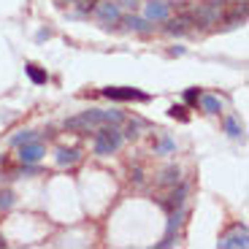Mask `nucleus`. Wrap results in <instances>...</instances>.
Instances as JSON below:
<instances>
[{
  "label": "nucleus",
  "instance_id": "nucleus-1",
  "mask_svg": "<svg viewBox=\"0 0 249 249\" xmlns=\"http://www.w3.org/2000/svg\"><path fill=\"white\" fill-rule=\"evenodd\" d=\"M122 122V114L119 111H84L79 117L65 119V130L76 133V136H87V133H95L100 124H119Z\"/></svg>",
  "mask_w": 249,
  "mask_h": 249
},
{
  "label": "nucleus",
  "instance_id": "nucleus-2",
  "mask_svg": "<svg viewBox=\"0 0 249 249\" xmlns=\"http://www.w3.org/2000/svg\"><path fill=\"white\" fill-rule=\"evenodd\" d=\"M95 155L106 157V155H114V152L122 146V133L117 130V127H111V124H100L98 133H95Z\"/></svg>",
  "mask_w": 249,
  "mask_h": 249
},
{
  "label": "nucleus",
  "instance_id": "nucleus-3",
  "mask_svg": "<svg viewBox=\"0 0 249 249\" xmlns=\"http://www.w3.org/2000/svg\"><path fill=\"white\" fill-rule=\"evenodd\" d=\"M103 95L106 98H111V100H141V103H146L149 100V95L146 92H141V89H133V87H106L103 89Z\"/></svg>",
  "mask_w": 249,
  "mask_h": 249
},
{
  "label": "nucleus",
  "instance_id": "nucleus-4",
  "mask_svg": "<svg viewBox=\"0 0 249 249\" xmlns=\"http://www.w3.org/2000/svg\"><path fill=\"white\" fill-rule=\"evenodd\" d=\"M247 247H249L247 228H238L236 233H231V236H225L222 241H219V249H247Z\"/></svg>",
  "mask_w": 249,
  "mask_h": 249
},
{
  "label": "nucleus",
  "instance_id": "nucleus-5",
  "mask_svg": "<svg viewBox=\"0 0 249 249\" xmlns=\"http://www.w3.org/2000/svg\"><path fill=\"white\" fill-rule=\"evenodd\" d=\"M165 22H168L165 33H171V36H184V33L193 30V17H190V14H181V17H176V19L168 17Z\"/></svg>",
  "mask_w": 249,
  "mask_h": 249
},
{
  "label": "nucleus",
  "instance_id": "nucleus-6",
  "mask_svg": "<svg viewBox=\"0 0 249 249\" xmlns=\"http://www.w3.org/2000/svg\"><path fill=\"white\" fill-rule=\"evenodd\" d=\"M171 17V6L168 3H160V0H152L146 6V19L149 22H165Z\"/></svg>",
  "mask_w": 249,
  "mask_h": 249
},
{
  "label": "nucleus",
  "instance_id": "nucleus-7",
  "mask_svg": "<svg viewBox=\"0 0 249 249\" xmlns=\"http://www.w3.org/2000/svg\"><path fill=\"white\" fill-rule=\"evenodd\" d=\"M44 157V146L41 143H22V149H19V160L22 162H27V165H33V162H38Z\"/></svg>",
  "mask_w": 249,
  "mask_h": 249
},
{
  "label": "nucleus",
  "instance_id": "nucleus-8",
  "mask_svg": "<svg viewBox=\"0 0 249 249\" xmlns=\"http://www.w3.org/2000/svg\"><path fill=\"white\" fill-rule=\"evenodd\" d=\"M98 17L103 19V22H119V8L114 6V3H100Z\"/></svg>",
  "mask_w": 249,
  "mask_h": 249
},
{
  "label": "nucleus",
  "instance_id": "nucleus-9",
  "mask_svg": "<svg viewBox=\"0 0 249 249\" xmlns=\"http://www.w3.org/2000/svg\"><path fill=\"white\" fill-rule=\"evenodd\" d=\"M79 149H57V165H73L79 162Z\"/></svg>",
  "mask_w": 249,
  "mask_h": 249
},
{
  "label": "nucleus",
  "instance_id": "nucleus-10",
  "mask_svg": "<svg viewBox=\"0 0 249 249\" xmlns=\"http://www.w3.org/2000/svg\"><path fill=\"white\" fill-rule=\"evenodd\" d=\"M200 103H203L206 114H219V111H222V103H219V98H214V95H203Z\"/></svg>",
  "mask_w": 249,
  "mask_h": 249
},
{
  "label": "nucleus",
  "instance_id": "nucleus-11",
  "mask_svg": "<svg viewBox=\"0 0 249 249\" xmlns=\"http://www.w3.org/2000/svg\"><path fill=\"white\" fill-rule=\"evenodd\" d=\"M27 76H30V81L33 84H46V81H49V76H46V71H41L38 68V65H27Z\"/></svg>",
  "mask_w": 249,
  "mask_h": 249
},
{
  "label": "nucleus",
  "instance_id": "nucleus-12",
  "mask_svg": "<svg viewBox=\"0 0 249 249\" xmlns=\"http://www.w3.org/2000/svg\"><path fill=\"white\" fill-rule=\"evenodd\" d=\"M124 25L133 27V30H138V33H149V30H152V27L146 25L143 19H138V17H127V19H124Z\"/></svg>",
  "mask_w": 249,
  "mask_h": 249
},
{
  "label": "nucleus",
  "instance_id": "nucleus-13",
  "mask_svg": "<svg viewBox=\"0 0 249 249\" xmlns=\"http://www.w3.org/2000/svg\"><path fill=\"white\" fill-rule=\"evenodd\" d=\"M160 181L162 184H176V181H179V168H165L160 176Z\"/></svg>",
  "mask_w": 249,
  "mask_h": 249
},
{
  "label": "nucleus",
  "instance_id": "nucleus-14",
  "mask_svg": "<svg viewBox=\"0 0 249 249\" xmlns=\"http://www.w3.org/2000/svg\"><path fill=\"white\" fill-rule=\"evenodd\" d=\"M225 130H228V136L241 138V127H238V122H236L233 117H228V122H225Z\"/></svg>",
  "mask_w": 249,
  "mask_h": 249
},
{
  "label": "nucleus",
  "instance_id": "nucleus-15",
  "mask_svg": "<svg viewBox=\"0 0 249 249\" xmlns=\"http://www.w3.org/2000/svg\"><path fill=\"white\" fill-rule=\"evenodd\" d=\"M36 138V130H25V133H19V136H14L11 141L17 143V146H22V143H27V141H33Z\"/></svg>",
  "mask_w": 249,
  "mask_h": 249
},
{
  "label": "nucleus",
  "instance_id": "nucleus-16",
  "mask_svg": "<svg viewBox=\"0 0 249 249\" xmlns=\"http://www.w3.org/2000/svg\"><path fill=\"white\" fill-rule=\"evenodd\" d=\"M171 117H174V119H181V122H187V108L184 106H171Z\"/></svg>",
  "mask_w": 249,
  "mask_h": 249
},
{
  "label": "nucleus",
  "instance_id": "nucleus-17",
  "mask_svg": "<svg viewBox=\"0 0 249 249\" xmlns=\"http://www.w3.org/2000/svg\"><path fill=\"white\" fill-rule=\"evenodd\" d=\"M14 206V195L11 193H0V209H11Z\"/></svg>",
  "mask_w": 249,
  "mask_h": 249
},
{
  "label": "nucleus",
  "instance_id": "nucleus-18",
  "mask_svg": "<svg viewBox=\"0 0 249 249\" xmlns=\"http://www.w3.org/2000/svg\"><path fill=\"white\" fill-rule=\"evenodd\" d=\"M184 100H187V103H195V100H198V89H187V92H184Z\"/></svg>",
  "mask_w": 249,
  "mask_h": 249
},
{
  "label": "nucleus",
  "instance_id": "nucleus-19",
  "mask_svg": "<svg viewBox=\"0 0 249 249\" xmlns=\"http://www.w3.org/2000/svg\"><path fill=\"white\" fill-rule=\"evenodd\" d=\"M174 149V141H171V138H165V141L160 143V152H171Z\"/></svg>",
  "mask_w": 249,
  "mask_h": 249
},
{
  "label": "nucleus",
  "instance_id": "nucleus-20",
  "mask_svg": "<svg viewBox=\"0 0 249 249\" xmlns=\"http://www.w3.org/2000/svg\"><path fill=\"white\" fill-rule=\"evenodd\" d=\"M3 247H6V241H3V236H0V249H3Z\"/></svg>",
  "mask_w": 249,
  "mask_h": 249
},
{
  "label": "nucleus",
  "instance_id": "nucleus-21",
  "mask_svg": "<svg viewBox=\"0 0 249 249\" xmlns=\"http://www.w3.org/2000/svg\"><path fill=\"white\" fill-rule=\"evenodd\" d=\"M0 162H6V157H3V155H0Z\"/></svg>",
  "mask_w": 249,
  "mask_h": 249
}]
</instances>
